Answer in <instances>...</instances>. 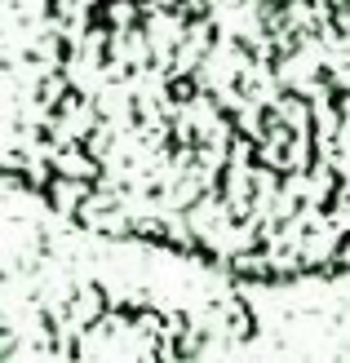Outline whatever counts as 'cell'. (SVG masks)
<instances>
[{"label":"cell","mask_w":350,"mask_h":363,"mask_svg":"<svg viewBox=\"0 0 350 363\" xmlns=\"http://www.w3.org/2000/svg\"><path fill=\"white\" fill-rule=\"evenodd\" d=\"M71 363H191L182 323L155 306L106 301L71 337Z\"/></svg>","instance_id":"obj_2"},{"label":"cell","mask_w":350,"mask_h":363,"mask_svg":"<svg viewBox=\"0 0 350 363\" xmlns=\"http://www.w3.org/2000/svg\"><path fill=\"white\" fill-rule=\"evenodd\" d=\"M5 173L239 279L350 270V0H9Z\"/></svg>","instance_id":"obj_1"}]
</instances>
